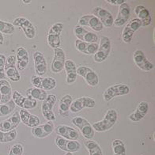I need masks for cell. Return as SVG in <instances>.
<instances>
[{
	"instance_id": "obj_1",
	"label": "cell",
	"mask_w": 155,
	"mask_h": 155,
	"mask_svg": "<svg viewBox=\"0 0 155 155\" xmlns=\"http://www.w3.org/2000/svg\"><path fill=\"white\" fill-rule=\"evenodd\" d=\"M117 119H118L117 112L115 109H108L102 120L95 122L92 125L94 131L97 132H104L109 131L115 125Z\"/></svg>"
},
{
	"instance_id": "obj_2",
	"label": "cell",
	"mask_w": 155,
	"mask_h": 155,
	"mask_svg": "<svg viewBox=\"0 0 155 155\" xmlns=\"http://www.w3.org/2000/svg\"><path fill=\"white\" fill-rule=\"evenodd\" d=\"M130 93V88L126 84H116L107 88L103 93L104 101H110L116 97L124 96Z\"/></svg>"
},
{
	"instance_id": "obj_3",
	"label": "cell",
	"mask_w": 155,
	"mask_h": 155,
	"mask_svg": "<svg viewBox=\"0 0 155 155\" xmlns=\"http://www.w3.org/2000/svg\"><path fill=\"white\" fill-rule=\"evenodd\" d=\"M63 30V24L61 22L52 25L49 29L48 35V43L51 48L55 49L60 48L61 45V35Z\"/></svg>"
},
{
	"instance_id": "obj_4",
	"label": "cell",
	"mask_w": 155,
	"mask_h": 155,
	"mask_svg": "<svg viewBox=\"0 0 155 155\" xmlns=\"http://www.w3.org/2000/svg\"><path fill=\"white\" fill-rule=\"evenodd\" d=\"M111 41L108 37H101L100 45L98 47L97 51L94 55V60L97 63H102L104 60H106L107 58L111 52Z\"/></svg>"
},
{
	"instance_id": "obj_5",
	"label": "cell",
	"mask_w": 155,
	"mask_h": 155,
	"mask_svg": "<svg viewBox=\"0 0 155 155\" xmlns=\"http://www.w3.org/2000/svg\"><path fill=\"white\" fill-rule=\"evenodd\" d=\"M71 123L81 131L82 136L86 139H92L94 136V130L92 125L82 116H76L71 120Z\"/></svg>"
},
{
	"instance_id": "obj_6",
	"label": "cell",
	"mask_w": 155,
	"mask_h": 155,
	"mask_svg": "<svg viewBox=\"0 0 155 155\" xmlns=\"http://www.w3.org/2000/svg\"><path fill=\"white\" fill-rule=\"evenodd\" d=\"M5 74L12 82H19L21 80V74L17 68L16 56L15 55H10L6 59L5 64Z\"/></svg>"
},
{
	"instance_id": "obj_7",
	"label": "cell",
	"mask_w": 155,
	"mask_h": 155,
	"mask_svg": "<svg viewBox=\"0 0 155 155\" xmlns=\"http://www.w3.org/2000/svg\"><path fill=\"white\" fill-rule=\"evenodd\" d=\"M11 100L15 102V104L22 109L29 110L33 109L37 106V101L29 97H24L22 94L18 92V90H15L12 93Z\"/></svg>"
},
{
	"instance_id": "obj_8",
	"label": "cell",
	"mask_w": 155,
	"mask_h": 155,
	"mask_svg": "<svg viewBox=\"0 0 155 155\" xmlns=\"http://www.w3.org/2000/svg\"><path fill=\"white\" fill-rule=\"evenodd\" d=\"M56 102V96L54 94H49L45 100L43 101L41 105V112L48 121H55L56 120L55 114L53 112V108Z\"/></svg>"
},
{
	"instance_id": "obj_9",
	"label": "cell",
	"mask_w": 155,
	"mask_h": 155,
	"mask_svg": "<svg viewBox=\"0 0 155 155\" xmlns=\"http://www.w3.org/2000/svg\"><path fill=\"white\" fill-rule=\"evenodd\" d=\"M12 24L15 27H19L22 29L26 38L33 39L36 36V28L33 23L25 18L18 17L13 21Z\"/></svg>"
},
{
	"instance_id": "obj_10",
	"label": "cell",
	"mask_w": 155,
	"mask_h": 155,
	"mask_svg": "<svg viewBox=\"0 0 155 155\" xmlns=\"http://www.w3.org/2000/svg\"><path fill=\"white\" fill-rule=\"evenodd\" d=\"M77 74L85 79L87 84L91 87H95L99 83V77L97 74L86 66H81L77 68Z\"/></svg>"
},
{
	"instance_id": "obj_11",
	"label": "cell",
	"mask_w": 155,
	"mask_h": 155,
	"mask_svg": "<svg viewBox=\"0 0 155 155\" xmlns=\"http://www.w3.org/2000/svg\"><path fill=\"white\" fill-rule=\"evenodd\" d=\"M96 105V101L90 97H81L73 101L70 107V111L73 113L82 111L83 108H93Z\"/></svg>"
},
{
	"instance_id": "obj_12",
	"label": "cell",
	"mask_w": 155,
	"mask_h": 155,
	"mask_svg": "<svg viewBox=\"0 0 155 155\" xmlns=\"http://www.w3.org/2000/svg\"><path fill=\"white\" fill-rule=\"evenodd\" d=\"M55 142V145L57 146L59 149L67 153H74L79 150L81 148V144L77 140H68L59 135L56 136Z\"/></svg>"
},
{
	"instance_id": "obj_13",
	"label": "cell",
	"mask_w": 155,
	"mask_h": 155,
	"mask_svg": "<svg viewBox=\"0 0 155 155\" xmlns=\"http://www.w3.org/2000/svg\"><path fill=\"white\" fill-rule=\"evenodd\" d=\"M142 26L141 21L138 18H133L127 24L122 32V40L124 43H130L132 41L133 36L135 34L136 31L139 29Z\"/></svg>"
},
{
	"instance_id": "obj_14",
	"label": "cell",
	"mask_w": 155,
	"mask_h": 155,
	"mask_svg": "<svg viewBox=\"0 0 155 155\" xmlns=\"http://www.w3.org/2000/svg\"><path fill=\"white\" fill-rule=\"evenodd\" d=\"M66 61L65 52L61 48L54 49V57L51 64V71L52 73L57 74L61 72L64 68Z\"/></svg>"
},
{
	"instance_id": "obj_15",
	"label": "cell",
	"mask_w": 155,
	"mask_h": 155,
	"mask_svg": "<svg viewBox=\"0 0 155 155\" xmlns=\"http://www.w3.org/2000/svg\"><path fill=\"white\" fill-rule=\"evenodd\" d=\"M78 23L80 26L90 27V29L96 32H100L103 29V25L99 19L93 15H85L80 18Z\"/></svg>"
},
{
	"instance_id": "obj_16",
	"label": "cell",
	"mask_w": 155,
	"mask_h": 155,
	"mask_svg": "<svg viewBox=\"0 0 155 155\" xmlns=\"http://www.w3.org/2000/svg\"><path fill=\"white\" fill-rule=\"evenodd\" d=\"M133 59L137 67L144 71H150L153 69V64L148 60L142 50H136L134 51Z\"/></svg>"
},
{
	"instance_id": "obj_17",
	"label": "cell",
	"mask_w": 155,
	"mask_h": 155,
	"mask_svg": "<svg viewBox=\"0 0 155 155\" xmlns=\"http://www.w3.org/2000/svg\"><path fill=\"white\" fill-rule=\"evenodd\" d=\"M74 32L78 40L81 41L86 42V43H97L98 41L97 35L88 31L84 27L80 26L78 25L74 27Z\"/></svg>"
},
{
	"instance_id": "obj_18",
	"label": "cell",
	"mask_w": 155,
	"mask_h": 155,
	"mask_svg": "<svg viewBox=\"0 0 155 155\" xmlns=\"http://www.w3.org/2000/svg\"><path fill=\"white\" fill-rule=\"evenodd\" d=\"M92 12L93 15H94L99 19V21L103 25V26L104 25L105 27H111L113 25L114 19H113L112 15L108 10L100 7V6H96V7H94Z\"/></svg>"
},
{
	"instance_id": "obj_19",
	"label": "cell",
	"mask_w": 155,
	"mask_h": 155,
	"mask_svg": "<svg viewBox=\"0 0 155 155\" xmlns=\"http://www.w3.org/2000/svg\"><path fill=\"white\" fill-rule=\"evenodd\" d=\"M33 60H34V68L37 75L44 76L47 72V62L45 59V55L41 51H37L33 53Z\"/></svg>"
},
{
	"instance_id": "obj_20",
	"label": "cell",
	"mask_w": 155,
	"mask_h": 155,
	"mask_svg": "<svg viewBox=\"0 0 155 155\" xmlns=\"http://www.w3.org/2000/svg\"><path fill=\"white\" fill-rule=\"evenodd\" d=\"M21 122L19 112H15L8 119L0 122V131L3 132H8L13 131L18 127Z\"/></svg>"
},
{
	"instance_id": "obj_21",
	"label": "cell",
	"mask_w": 155,
	"mask_h": 155,
	"mask_svg": "<svg viewBox=\"0 0 155 155\" xmlns=\"http://www.w3.org/2000/svg\"><path fill=\"white\" fill-rule=\"evenodd\" d=\"M54 131V124L52 121H48L44 124L33 127L32 135L38 139H44L50 135Z\"/></svg>"
},
{
	"instance_id": "obj_22",
	"label": "cell",
	"mask_w": 155,
	"mask_h": 155,
	"mask_svg": "<svg viewBox=\"0 0 155 155\" xmlns=\"http://www.w3.org/2000/svg\"><path fill=\"white\" fill-rule=\"evenodd\" d=\"M55 133L68 140L75 141L79 138V133L75 129L67 125H59L55 127Z\"/></svg>"
},
{
	"instance_id": "obj_23",
	"label": "cell",
	"mask_w": 155,
	"mask_h": 155,
	"mask_svg": "<svg viewBox=\"0 0 155 155\" xmlns=\"http://www.w3.org/2000/svg\"><path fill=\"white\" fill-rule=\"evenodd\" d=\"M130 15H131V8H130L129 5L126 2L123 3L122 5L120 6L118 15L113 21V25L117 27L124 25L127 21H128Z\"/></svg>"
},
{
	"instance_id": "obj_24",
	"label": "cell",
	"mask_w": 155,
	"mask_h": 155,
	"mask_svg": "<svg viewBox=\"0 0 155 155\" xmlns=\"http://www.w3.org/2000/svg\"><path fill=\"white\" fill-rule=\"evenodd\" d=\"M148 110H149V104L147 101H141L138 104L135 112L129 115V120L132 122H139L147 116Z\"/></svg>"
},
{
	"instance_id": "obj_25",
	"label": "cell",
	"mask_w": 155,
	"mask_h": 155,
	"mask_svg": "<svg viewBox=\"0 0 155 155\" xmlns=\"http://www.w3.org/2000/svg\"><path fill=\"white\" fill-rule=\"evenodd\" d=\"M17 68L19 71H23L27 68L29 63V55L25 48L19 47L16 50Z\"/></svg>"
},
{
	"instance_id": "obj_26",
	"label": "cell",
	"mask_w": 155,
	"mask_h": 155,
	"mask_svg": "<svg viewBox=\"0 0 155 155\" xmlns=\"http://www.w3.org/2000/svg\"><path fill=\"white\" fill-rule=\"evenodd\" d=\"M19 115H20L21 121L25 125H26L27 127H35L38 126L41 123L40 118L37 116L31 114L29 111L25 110V109H21L19 111Z\"/></svg>"
},
{
	"instance_id": "obj_27",
	"label": "cell",
	"mask_w": 155,
	"mask_h": 155,
	"mask_svg": "<svg viewBox=\"0 0 155 155\" xmlns=\"http://www.w3.org/2000/svg\"><path fill=\"white\" fill-rule=\"evenodd\" d=\"M134 11H135V15L138 16L137 18L140 20L142 26H148L151 24L152 18H151L150 13L149 10L146 8L145 6H142V5L135 6V9H134Z\"/></svg>"
},
{
	"instance_id": "obj_28",
	"label": "cell",
	"mask_w": 155,
	"mask_h": 155,
	"mask_svg": "<svg viewBox=\"0 0 155 155\" xmlns=\"http://www.w3.org/2000/svg\"><path fill=\"white\" fill-rule=\"evenodd\" d=\"M66 74H67V78L66 82L68 84H73L75 82L77 79V67L74 62L71 59H66L64 63V68Z\"/></svg>"
},
{
	"instance_id": "obj_29",
	"label": "cell",
	"mask_w": 155,
	"mask_h": 155,
	"mask_svg": "<svg viewBox=\"0 0 155 155\" xmlns=\"http://www.w3.org/2000/svg\"><path fill=\"white\" fill-rule=\"evenodd\" d=\"M99 45L97 43H86L79 40L75 41V48L78 51L85 55H94L97 51Z\"/></svg>"
},
{
	"instance_id": "obj_30",
	"label": "cell",
	"mask_w": 155,
	"mask_h": 155,
	"mask_svg": "<svg viewBox=\"0 0 155 155\" xmlns=\"http://www.w3.org/2000/svg\"><path fill=\"white\" fill-rule=\"evenodd\" d=\"M12 87L10 82L6 79L0 80V94H1V104L7 103L11 100L12 97Z\"/></svg>"
},
{
	"instance_id": "obj_31",
	"label": "cell",
	"mask_w": 155,
	"mask_h": 155,
	"mask_svg": "<svg viewBox=\"0 0 155 155\" xmlns=\"http://www.w3.org/2000/svg\"><path fill=\"white\" fill-rule=\"evenodd\" d=\"M73 101V98L70 94H66L60 99L59 104V112L63 117L69 116L70 107Z\"/></svg>"
},
{
	"instance_id": "obj_32",
	"label": "cell",
	"mask_w": 155,
	"mask_h": 155,
	"mask_svg": "<svg viewBox=\"0 0 155 155\" xmlns=\"http://www.w3.org/2000/svg\"><path fill=\"white\" fill-rule=\"evenodd\" d=\"M26 95L29 97H32L37 101H43L45 100V98L47 97L48 94L45 90L39 88L32 87L29 88L26 90Z\"/></svg>"
},
{
	"instance_id": "obj_33",
	"label": "cell",
	"mask_w": 155,
	"mask_h": 155,
	"mask_svg": "<svg viewBox=\"0 0 155 155\" xmlns=\"http://www.w3.org/2000/svg\"><path fill=\"white\" fill-rule=\"evenodd\" d=\"M84 145L88 150L90 155H103V151L100 145L94 140H87L84 143Z\"/></svg>"
},
{
	"instance_id": "obj_34",
	"label": "cell",
	"mask_w": 155,
	"mask_h": 155,
	"mask_svg": "<svg viewBox=\"0 0 155 155\" xmlns=\"http://www.w3.org/2000/svg\"><path fill=\"white\" fill-rule=\"evenodd\" d=\"M112 147L114 155H126V147L122 140H113L112 143Z\"/></svg>"
},
{
	"instance_id": "obj_35",
	"label": "cell",
	"mask_w": 155,
	"mask_h": 155,
	"mask_svg": "<svg viewBox=\"0 0 155 155\" xmlns=\"http://www.w3.org/2000/svg\"><path fill=\"white\" fill-rule=\"evenodd\" d=\"M16 104L12 100H10L7 103L0 104V117L9 116V115L15 110Z\"/></svg>"
},
{
	"instance_id": "obj_36",
	"label": "cell",
	"mask_w": 155,
	"mask_h": 155,
	"mask_svg": "<svg viewBox=\"0 0 155 155\" xmlns=\"http://www.w3.org/2000/svg\"><path fill=\"white\" fill-rule=\"evenodd\" d=\"M18 136V132L16 130L3 132L0 131V143H9L15 141Z\"/></svg>"
},
{
	"instance_id": "obj_37",
	"label": "cell",
	"mask_w": 155,
	"mask_h": 155,
	"mask_svg": "<svg viewBox=\"0 0 155 155\" xmlns=\"http://www.w3.org/2000/svg\"><path fill=\"white\" fill-rule=\"evenodd\" d=\"M56 87V81L52 77H43L42 82H41V89L48 91V90H52Z\"/></svg>"
},
{
	"instance_id": "obj_38",
	"label": "cell",
	"mask_w": 155,
	"mask_h": 155,
	"mask_svg": "<svg viewBox=\"0 0 155 155\" xmlns=\"http://www.w3.org/2000/svg\"><path fill=\"white\" fill-rule=\"evenodd\" d=\"M15 32V27L12 23L4 21L0 19V33L2 34H13Z\"/></svg>"
},
{
	"instance_id": "obj_39",
	"label": "cell",
	"mask_w": 155,
	"mask_h": 155,
	"mask_svg": "<svg viewBox=\"0 0 155 155\" xmlns=\"http://www.w3.org/2000/svg\"><path fill=\"white\" fill-rule=\"evenodd\" d=\"M23 150H24L23 146L20 143H17L11 147L8 155H22Z\"/></svg>"
},
{
	"instance_id": "obj_40",
	"label": "cell",
	"mask_w": 155,
	"mask_h": 155,
	"mask_svg": "<svg viewBox=\"0 0 155 155\" xmlns=\"http://www.w3.org/2000/svg\"><path fill=\"white\" fill-rule=\"evenodd\" d=\"M6 57L3 54H0V80L6 79L5 74V64H6Z\"/></svg>"
},
{
	"instance_id": "obj_41",
	"label": "cell",
	"mask_w": 155,
	"mask_h": 155,
	"mask_svg": "<svg viewBox=\"0 0 155 155\" xmlns=\"http://www.w3.org/2000/svg\"><path fill=\"white\" fill-rule=\"evenodd\" d=\"M42 78L43 77L38 75H33L31 78V84L33 85V87L39 88L41 89V82H42Z\"/></svg>"
},
{
	"instance_id": "obj_42",
	"label": "cell",
	"mask_w": 155,
	"mask_h": 155,
	"mask_svg": "<svg viewBox=\"0 0 155 155\" xmlns=\"http://www.w3.org/2000/svg\"><path fill=\"white\" fill-rule=\"evenodd\" d=\"M107 2H109L110 4H112V5H122L123 3H124V2H126V1L125 0H107Z\"/></svg>"
},
{
	"instance_id": "obj_43",
	"label": "cell",
	"mask_w": 155,
	"mask_h": 155,
	"mask_svg": "<svg viewBox=\"0 0 155 155\" xmlns=\"http://www.w3.org/2000/svg\"><path fill=\"white\" fill-rule=\"evenodd\" d=\"M4 44V36L2 33H0V46Z\"/></svg>"
},
{
	"instance_id": "obj_44",
	"label": "cell",
	"mask_w": 155,
	"mask_h": 155,
	"mask_svg": "<svg viewBox=\"0 0 155 155\" xmlns=\"http://www.w3.org/2000/svg\"><path fill=\"white\" fill-rule=\"evenodd\" d=\"M65 155H74V154H73V153H69V152H68V153H66Z\"/></svg>"
},
{
	"instance_id": "obj_45",
	"label": "cell",
	"mask_w": 155,
	"mask_h": 155,
	"mask_svg": "<svg viewBox=\"0 0 155 155\" xmlns=\"http://www.w3.org/2000/svg\"><path fill=\"white\" fill-rule=\"evenodd\" d=\"M23 2H29V3H30L31 1H23Z\"/></svg>"
},
{
	"instance_id": "obj_46",
	"label": "cell",
	"mask_w": 155,
	"mask_h": 155,
	"mask_svg": "<svg viewBox=\"0 0 155 155\" xmlns=\"http://www.w3.org/2000/svg\"><path fill=\"white\" fill-rule=\"evenodd\" d=\"M0 101H1V94H0Z\"/></svg>"
}]
</instances>
